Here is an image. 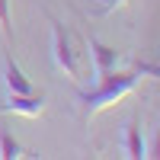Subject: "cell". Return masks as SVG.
<instances>
[{"instance_id":"cell-1","label":"cell","mask_w":160,"mask_h":160,"mask_svg":"<svg viewBox=\"0 0 160 160\" xmlns=\"http://www.w3.org/2000/svg\"><path fill=\"white\" fill-rule=\"evenodd\" d=\"M138 80H141L138 71H122V68L102 74V77H96V87L77 93V102H80L83 118H93L96 112L109 109V106H115V102H122L128 93H135Z\"/></svg>"},{"instance_id":"cell-2","label":"cell","mask_w":160,"mask_h":160,"mask_svg":"<svg viewBox=\"0 0 160 160\" xmlns=\"http://www.w3.org/2000/svg\"><path fill=\"white\" fill-rule=\"evenodd\" d=\"M51 26V64H55V71L68 80H77L83 77V58H80V51L74 48V38L71 32L64 29L58 19H48Z\"/></svg>"},{"instance_id":"cell-3","label":"cell","mask_w":160,"mask_h":160,"mask_svg":"<svg viewBox=\"0 0 160 160\" xmlns=\"http://www.w3.org/2000/svg\"><path fill=\"white\" fill-rule=\"evenodd\" d=\"M87 58H90V68H93V77H102L109 71H118L122 68V55H118L115 48L102 45L99 38H87Z\"/></svg>"},{"instance_id":"cell-4","label":"cell","mask_w":160,"mask_h":160,"mask_svg":"<svg viewBox=\"0 0 160 160\" xmlns=\"http://www.w3.org/2000/svg\"><path fill=\"white\" fill-rule=\"evenodd\" d=\"M0 112H13V115H26V118H38L45 112V96H35V93H10V96L0 102Z\"/></svg>"},{"instance_id":"cell-5","label":"cell","mask_w":160,"mask_h":160,"mask_svg":"<svg viewBox=\"0 0 160 160\" xmlns=\"http://www.w3.org/2000/svg\"><path fill=\"white\" fill-rule=\"evenodd\" d=\"M3 87H7V93H19V96H26V93H35L32 80L19 71V64L13 61L10 55H3Z\"/></svg>"},{"instance_id":"cell-6","label":"cell","mask_w":160,"mask_h":160,"mask_svg":"<svg viewBox=\"0 0 160 160\" xmlns=\"http://www.w3.org/2000/svg\"><path fill=\"white\" fill-rule=\"evenodd\" d=\"M122 151H125V157H131V160H141V157H144V138H141L138 122H128V125H125V135H122Z\"/></svg>"},{"instance_id":"cell-7","label":"cell","mask_w":160,"mask_h":160,"mask_svg":"<svg viewBox=\"0 0 160 160\" xmlns=\"http://www.w3.org/2000/svg\"><path fill=\"white\" fill-rule=\"evenodd\" d=\"M0 157H3V160H19V157H22L19 141L13 138L7 128H0Z\"/></svg>"},{"instance_id":"cell-8","label":"cell","mask_w":160,"mask_h":160,"mask_svg":"<svg viewBox=\"0 0 160 160\" xmlns=\"http://www.w3.org/2000/svg\"><path fill=\"white\" fill-rule=\"evenodd\" d=\"M0 29H3L7 42H13V26H10V0H0Z\"/></svg>"},{"instance_id":"cell-9","label":"cell","mask_w":160,"mask_h":160,"mask_svg":"<svg viewBox=\"0 0 160 160\" xmlns=\"http://www.w3.org/2000/svg\"><path fill=\"white\" fill-rule=\"evenodd\" d=\"M144 157H154V160H160V128L151 135V141H144Z\"/></svg>"},{"instance_id":"cell-10","label":"cell","mask_w":160,"mask_h":160,"mask_svg":"<svg viewBox=\"0 0 160 160\" xmlns=\"http://www.w3.org/2000/svg\"><path fill=\"white\" fill-rule=\"evenodd\" d=\"M135 71H138V74H148V77H157V80H160V64H141V61H138V64H135Z\"/></svg>"},{"instance_id":"cell-11","label":"cell","mask_w":160,"mask_h":160,"mask_svg":"<svg viewBox=\"0 0 160 160\" xmlns=\"http://www.w3.org/2000/svg\"><path fill=\"white\" fill-rule=\"evenodd\" d=\"M128 3V0H102V7H99V13H112V10H122Z\"/></svg>"}]
</instances>
